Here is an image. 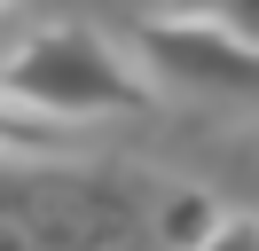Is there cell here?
Returning <instances> with one entry per match:
<instances>
[{
	"label": "cell",
	"instance_id": "4",
	"mask_svg": "<svg viewBox=\"0 0 259 251\" xmlns=\"http://www.w3.org/2000/svg\"><path fill=\"white\" fill-rule=\"evenodd\" d=\"M212 228H220V212H212L204 188H181V196L165 204V243H173V251H196Z\"/></svg>",
	"mask_w": 259,
	"mask_h": 251
},
{
	"label": "cell",
	"instance_id": "6",
	"mask_svg": "<svg viewBox=\"0 0 259 251\" xmlns=\"http://www.w3.org/2000/svg\"><path fill=\"white\" fill-rule=\"evenodd\" d=\"M196 251H259V220H220Z\"/></svg>",
	"mask_w": 259,
	"mask_h": 251
},
{
	"label": "cell",
	"instance_id": "1",
	"mask_svg": "<svg viewBox=\"0 0 259 251\" xmlns=\"http://www.w3.org/2000/svg\"><path fill=\"white\" fill-rule=\"evenodd\" d=\"M0 102L48 126H95V118H134L149 110V87L102 31L87 24H48L8 47L0 63Z\"/></svg>",
	"mask_w": 259,
	"mask_h": 251
},
{
	"label": "cell",
	"instance_id": "2",
	"mask_svg": "<svg viewBox=\"0 0 259 251\" xmlns=\"http://www.w3.org/2000/svg\"><path fill=\"white\" fill-rule=\"evenodd\" d=\"M142 63L165 78V87H181V94L259 110V47L236 39V31H220V24L157 16V24H142Z\"/></svg>",
	"mask_w": 259,
	"mask_h": 251
},
{
	"label": "cell",
	"instance_id": "7",
	"mask_svg": "<svg viewBox=\"0 0 259 251\" xmlns=\"http://www.w3.org/2000/svg\"><path fill=\"white\" fill-rule=\"evenodd\" d=\"M0 8H8V0H0Z\"/></svg>",
	"mask_w": 259,
	"mask_h": 251
},
{
	"label": "cell",
	"instance_id": "3",
	"mask_svg": "<svg viewBox=\"0 0 259 251\" xmlns=\"http://www.w3.org/2000/svg\"><path fill=\"white\" fill-rule=\"evenodd\" d=\"M0 149H8V157H63V149H71V126L24 118V110L0 102Z\"/></svg>",
	"mask_w": 259,
	"mask_h": 251
},
{
	"label": "cell",
	"instance_id": "5",
	"mask_svg": "<svg viewBox=\"0 0 259 251\" xmlns=\"http://www.w3.org/2000/svg\"><path fill=\"white\" fill-rule=\"evenodd\" d=\"M173 16H196V24H220L236 39L259 47V0H173Z\"/></svg>",
	"mask_w": 259,
	"mask_h": 251
}]
</instances>
